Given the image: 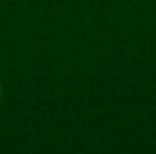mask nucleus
I'll return each instance as SVG.
<instances>
[{
    "label": "nucleus",
    "mask_w": 156,
    "mask_h": 154,
    "mask_svg": "<svg viewBox=\"0 0 156 154\" xmlns=\"http://www.w3.org/2000/svg\"><path fill=\"white\" fill-rule=\"evenodd\" d=\"M0 97H2V87H0Z\"/></svg>",
    "instance_id": "obj_1"
}]
</instances>
